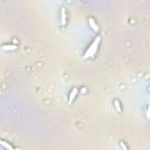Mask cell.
<instances>
[{"instance_id":"1","label":"cell","mask_w":150,"mask_h":150,"mask_svg":"<svg viewBox=\"0 0 150 150\" xmlns=\"http://www.w3.org/2000/svg\"><path fill=\"white\" fill-rule=\"evenodd\" d=\"M100 40H101V38L97 36L95 40H94V42L91 45V47H89L87 49V52L85 53L83 55V59H88V57H91V56H94V54L96 53L97 51V47H98V44H100Z\"/></svg>"},{"instance_id":"2","label":"cell","mask_w":150,"mask_h":150,"mask_svg":"<svg viewBox=\"0 0 150 150\" xmlns=\"http://www.w3.org/2000/svg\"><path fill=\"white\" fill-rule=\"evenodd\" d=\"M77 93H79L77 88H73V89H72L71 94H69V98H68V102H69V103H72V102H73V100L75 98V96L77 95Z\"/></svg>"},{"instance_id":"3","label":"cell","mask_w":150,"mask_h":150,"mask_svg":"<svg viewBox=\"0 0 150 150\" xmlns=\"http://www.w3.org/2000/svg\"><path fill=\"white\" fill-rule=\"evenodd\" d=\"M88 22H89V26H91L95 32L98 31V26H97V24L95 22V20H94L93 18H88Z\"/></svg>"},{"instance_id":"4","label":"cell","mask_w":150,"mask_h":150,"mask_svg":"<svg viewBox=\"0 0 150 150\" xmlns=\"http://www.w3.org/2000/svg\"><path fill=\"white\" fill-rule=\"evenodd\" d=\"M0 145H3L5 149H7V150H15L11 144L9 143H7V142H5V141H3V139H0Z\"/></svg>"},{"instance_id":"5","label":"cell","mask_w":150,"mask_h":150,"mask_svg":"<svg viewBox=\"0 0 150 150\" xmlns=\"http://www.w3.org/2000/svg\"><path fill=\"white\" fill-rule=\"evenodd\" d=\"M18 47L15 45H4L3 46V49L4 51H15Z\"/></svg>"},{"instance_id":"6","label":"cell","mask_w":150,"mask_h":150,"mask_svg":"<svg viewBox=\"0 0 150 150\" xmlns=\"http://www.w3.org/2000/svg\"><path fill=\"white\" fill-rule=\"evenodd\" d=\"M61 25L62 26L66 25V11H65V8L61 9Z\"/></svg>"},{"instance_id":"7","label":"cell","mask_w":150,"mask_h":150,"mask_svg":"<svg viewBox=\"0 0 150 150\" xmlns=\"http://www.w3.org/2000/svg\"><path fill=\"white\" fill-rule=\"evenodd\" d=\"M114 106H115L116 110H117L118 113L122 112V108H121V104H120V101H118V100H115V101H114Z\"/></svg>"},{"instance_id":"8","label":"cell","mask_w":150,"mask_h":150,"mask_svg":"<svg viewBox=\"0 0 150 150\" xmlns=\"http://www.w3.org/2000/svg\"><path fill=\"white\" fill-rule=\"evenodd\" d=\"M120 147H121V148H122L123 150H128V148H127V145H126V144H124V142H122V141H121V142H120Z\"/></svg>"}]
</instances>
